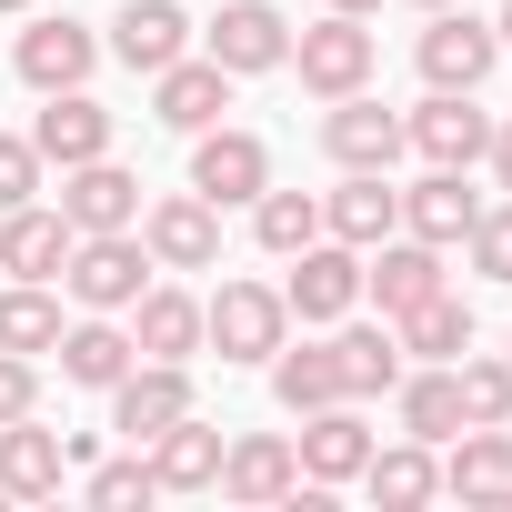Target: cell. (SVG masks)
I'll use <instances>...</instances> for the list:
<instances>
[{
  "label": "cell",
  "mask_w": 512,
  "mask_h": 512,
  "mask_svg": "<svg viewBox=\"0 0 512 512\" xmlns=\"http://www.w3.org/2000/svg\"><path fill=\"white\" fill-rule=\"evenodd\" d=\"M61 282H71L81 312H131V302L151 292V251H141L131 231H81L71 262H61Z\"/></svg>",
  "instance_id": "obj_1"
},
{
  "label": "cell",
  "mask_w": 512,
  "mask_h": 512,
  "mask_svg": "<svg viewBox=\"0 0 512 512\" xmlns=\"http://www.w3.org/2000/svg\"><path fill=\"white\" fill-rule=\"evenodd\" d=\"M282 332H292V302L272 282H221L201 302V342H221V362H272Z\"/></svg>",
  "instance_id": "obj_2"
},
{
  "label": "cell",
  "mask_w": 512,
  "mask_h": 512,
  "mask_svg": "<svg viewBox=\"0 0 512 512\" xmlns=\"http://www.w3.org/2000/svg\"><path fill=\"white\" fill-rule=\"evenodd\" d=\"M191 191H201L211 211L262 201V191H272V151L251 141V131H231V121H211V131H191Z\"/></svg>",
  "instance_id": "obj_3"
},
{
  "label": "cell",
  "mask_w": 512,
  "mask_h": 512,
  "mask_svg": "<svg viewBox=\"0 0 512 512\" xmlns=\"http://www.w3.org/2000/svg\"><path fill=\"white\" fill-rule=\"evenodd\" d=\"M292 61H302V91H322V101H342V91H362V81H372V61H382V41L362 31V11H332V21H312V31L292 41Z\"/></svg>",
  "instance_id": "obj_4"
},
{
  "label": "cell",
  "mask_w": 512,
  "mask_h": 512,
  "mask_svg": "<svg viewBox=\"0 0 512 512\" xmlns=\"http://www.w3.org/2000/svg\"><path fill=\"white\" fill-rule=\"evenodd\" d=\"M282 302H292V322H352V302H362V251H352V241H302Z\"/></svg>",
  "instance_id": "obj_5"
},
{
  "label": "cell",
  "mask_w": 512,
  "mask_h": 512,
  "mask_svg": "<svg viewBox=\"0 0 512 512\" xmlns=\"http://www.w3.org/2000/svg\"><path fill=\"white\" fill-rule=\"evenodd\" d=\"M141 251H151L161 272H211L221 262V211L201 191H171V201L141 211Z\"/></svg>",
  "instance_id": "obj_6"
},
{
  "label": "cell",
  "mask_w": 512,
  "mask_h": 512,
  "mask_svg": "<svg viewBox=\"0 0 512 512\" xmlns=\"http://www.w3.org/2000/svg\"><path fill=\"white\" fill-rule=\"evenodd\" d=\"M181 412H191V372H181V362H131V372L111 382V432H121L131 452H141L151 432H171Z\"/></svg>",
  "instance_id": "obj_7"
},
{
  "label": "cell",
  "mask_w": 512,
  "mask_h": 512,
  "mask_svg": "<svg viewBox=\"0 0 512 512\" xmlns=\"http://www.w3.org/2000/svg\"><path fill=\"white\" fill-rule=\"evenodd\" d=\"M492 61H502L492 21H472V11H432V31H422V81H432V91H482Z\"/></svg>",
  "instance_id": "obj_8"
},
{
  "label": "cell",
  "mask_w": 512,
  "mask_h": 512,
  "mask_svg": "<svg viewBox=\"0 0 512 512\" xmlns=\"http://www.w3.org/2000/svg\"><path fill=\"white\" fill-rule=\"evenodd\" d=\"M402 141H412L432 171H472V161L492 151V121L472 111V91H432V101L402 121Z\"/></svg>",
  "instance_id": "obj_9"
},
{
  "label": "cell",
  "mask_w": 512,
  "mask_h": 512,
  "mask_svg": "<svg viewBox=\"0 0 512 512\" xmlns=\"http://www.w3.org/2000/svg\"><path fill=\"white\" fill-rule=\"evenodd\" d=\"M61 221H71V231H131V221H141V181H131L111 151H101V161H71V171H61Z\"/></svg>",
  "instance_id": "obj_10"
},
{
  "label": "cell",
  "mask_w": 512,
  "mask_h": 512,
  "mask_svg": "<svg viewBox=\"0 0 512 512\" xmlns=\"http://www.w3.org/2000/svg\"><path fill=\"white\" fill-rule=\"evenodd\" d=\"M211 41V61L241 81V71H282L292 61V31H282V11H272V0H231V11L201 31Z\"/></svg>",
  "instance_id": "obj_11"
},
{
  "label": "cell",
  "mask_w": 512,
  "mask_h": 512,
  "mask_svg": "<svg viewBox=\"0 0 512 512\" xmlns=\"http://www.w3.org/2000/svg\"><path fill=\"white\" fill-rule=\"evenodd\" d=\"M151 111H161V131H211V121L231 111V71H221L211 51H201V61L181 51L171 71H151Z\"/></svg>",
  "instance_id": "obj_12"
},
{
  "label": "cell",
  "mask_w": 512,
  "mask_h": 512,
  "mask_svg": "<svg viewBox=\"0 0 512 512\" xmlns=\"http://www.w3.org/2000/svg\"><path fill=\"white\" fill-rule=\"evenodd\" d=\"M442 492L472 502V512H512V432H502V422H472L462 452L442 462Z\"/></svg>",
  "instance_id": "obj_13"
},
{
  "label": "cell",
  "mask_w": 512,
  "mask_h": 512,
  "mask_svg": "<svg viewBox=\"0 0 512 512\" xmlns=\"http://www.w3.org/2000/svg\"><path fill=\"white\" fill-rule=\"evenodd\" d=\"M91 61H101V41H91L81 21H31V31H21V51H11V71H21L31 91H81V81H91Z\"/></svg>",
  "instance_id": "obj_14"
},
{
  "label": "cell",
  "mask_w": 512,
  "mask_h": 512,
  "mask_svg": "<svg viewBox=\"0 0 512 512\" xmlns=\"http://www.w3.org/2000/svg\"><path fill=\"white\" fill-rule=\"evenodd\" d=\"M322 151H332L342 171H392V161H402V121H392L382 101L342 91V101H332V121H322Z\"/></svg>",
  "instance_id": "obj_15"
},
{
  "label": "cell",
  "mask_w": 512,
  "mask_h": 512,
  "mask_svg": "<svg viewBox=\"0 0 512 512\" xmlns=\"http://www.w3.org/2000/svg\"><path fill=\"white\" fill-rule=\"evenodd\" d=\"M322 492L332 482H362V462H372V432H362V412L352 402H322V412H302V452H292Z\"/></svg>",
  "instance_id": "obj_16"
},
{
  "label": "cell",
  "mask_w": 512,
  "mask_h": 512,
  "mask_svg": "<svg viewBox=\"0 0 512 512\" xmlns=\"http://www.w3.org/2000/svg\"><path fill=\"white\" fill-rule=\"evenodd\" d=\"M61 472H71V442H61V432H41L31 412L0 422V492H11V502H51Z\"/></svg>",
  "instance_id": "obj_17"
},
{
  "label": "cell",
  "mask_w": 512,
  "mask_h": 512,
  "mask_svg": "<svg viewBox=\"0 0 512 512\" xmlns=\"http://www.w3.org/2000/svg\"><path fill=\"white\" fill-rule=\"evenodd\" d=\"M442 282H452V272H442V251H432V241H372V262H362V292L382 302V322L412 312V302L442 292Z\"/></svg>",
  "instance_id": "obj_18"
},
{
  "label": "cell",
  "mask_w": 512,
  "mask_h": 512,
  "mask_svg": "<svg viewBox=\"0 0 512 512\" xmlns=\"http://www.w3.org/2000/svg\"><path fill=\"white\" fill-rule=\"evenodd\" d=\"M292 482H302V462H292L282 432H241V442H221V492H231V502H292Z\"/></svg>",
  "instance_id": "obj_19"
},
{
  "label": "cell",
  "mask_w": 512,
  "mask_h": 512,
  "mask_svg": "<svg viewBox=\"0 0 512 512\" xmlns=\"http://www.w3.org/2000/svg\"><path fill=\"white\" fill-rule=\"evenodd\" d=\"M71 221L61 211H41V201H21V211H0V272H21V282H51L61 262H71Z\"/></svg>",
  "instance_id": "obj_20"
},
{
  "label": "cell",
  "mask_w": 512,
  "mask_h": 512,
  "mask_svg": "<svg viewBox=\"0 0 512 512\" xmlns=\"http://www.w3.org/2000/svg\"><path fill=\"white\" fill-rule=\"evenodd\" d=\"M31 151L61 161V171H71V161H101V151H111V111H101L91 91H51V111L31 121Z\"/></svg>",
  "instance_id": "obj_21"
},
{
  "label": "cell",
  "mask_w": 512,
  "mask_h": 512,
  "mask_svg": "<svg viewBox=\"0 0 512 512\" xmlns=\"http://www.w3.org/2000/svg\"><path fill=\"white\" fill-rule=\"evenodd\" d=\"M322 231H332V241H352V251H372V241H392V231H402V191H392L382 171H352V181L322 201Z\"/></svg>",
  "instance_id": "obj_22"
},
{
  "label": "cell",
  "mask_w": 512,
  "mask_h": 512,
  "mask_svg": "<svg viewBox=\"0 0 512 512\" xmlns=\"http://www.w3.org/2000/svg\"><path fill=\"white\" fill-rule=\"evenodd\" d=\"M472 221H482V191H462V171H432V181H412V191H402V231H412V241H432V251L472 241Z\"/></svg>",
  "instance_id": "obj_23"
},
{
  "label": "cell",
  "mask_w": 512,
  "mask_h": 512,
  "mask_svg": "<svg viewBox=\"0 0 512 512\" xmlns=\"http://www.w3.org/2000/svg\"><path fill=\"white\" fill-rule=\"evenodd\" d=\"M392 342H402L412 362H462V352H472V302L442 282V292H422L412 312H392Z\"/></svg>",
  "instance_id": "obj_24"
},
{
  "label": "cell",
  "mask_w": 512,
  "mask_h": 512,
  "mask_svg": "<svg viewBox=\"0 0 512 512\" xmlns=\"http://www.w3.org/2000/svg\"><path fill=\"white\" fill-rule=\"evenodd\" d=\"M111 51H121L131 71H171V61L191 51V11H181V0H131V11L111 21Z\"/></svg>",
  "instance_id": "obj_25"
},
{
  "label": "cell",
  "mask_w": 512,
  "mask_h": 512,
  "mask_svg": "<svg viewBox=\"0 0 512 512\" xmlns=\"http://www.w3.org/2000/svg\"><path fill=\"white\" fill-rule=\"evenodd\" d=\"M151 482L161 492H211L221 482V432L201 412H181L171 432H151Z\"/></svg>",
  "instance_id": "obj_26"
},
{
  "label": "cell",
  "mask_w": 512,
  "mask_h": 512,
  "mask_svg": "<svg viewBox=\"0 0 512 512\" xmlns=\"http://www.w3.org/2000/svg\"><path fill=\"white\" fill-rule=\"evenodd\" d=\"M131 352L141 362H191L201 352V302L191 292H141L131 302Z\"/></svg>",
  "instance_id": "obj_27"
},
{
  "label": "cell",
  "mask_w": 512,
  "mask_h": 512,
  "mask_svg": "<svg viewBox=\"0 0 512 512\" xmlns=\"http://www.w3.org/2000/svg\"><path fill=\"white\" fill-rule=\"evenodd\" d=\"M332 362H342V402H372V392L402 382V342H392V322H352V332H332Z\"/></svg>",
  "instance_id": "obj_28"
},
{
  "label": "cell",
  "mask_w": 512,
  "mask_h": 512,
  "mask_svg": "<svg viewBox=\"0 0 512 512\" xmlns=\"http://www.w3.org/2000/svg\"><path fill=\"white\" fill-rule=\"evenodd\" d=\"M131 362H141V352H131V332H121V322H81V332H61V372H71L81 392H111Z\"/></svg>",
  "instance_id": "obj_29"
},
{
  "label": "cell",
  "mask_w": 512,
  "mask_h": 512,
  "mask_svg": "<svg viewBox=\"0 0 512 512\" xmlns=\"http://www.w3.org/2000/svg\"><path fill=\"white\" fill-rule=\"evenodd\" d=\"M392 392H402V432H412V442H452V432H462V392H452V362H432V372H402Z\"/></svg>",
  "instance_id": "obj_30"
},
{
  "label": "cell",
  "mask_w": 512,
  "mask_h": 512,
  "mask_svg": "<svg viewBox=\"0 0 512 512\" xmlns=\"http://www.w3.org/2000/svg\"><path fill=\"white\" fill-rule=\"evenodd\" d=\"M362 482H372V502L412 512V502H432V492H442V462H432V442H392V452H372V462H362Z\"/></svg>",
  "instance_id": "obj_31"
},
{
  "label": "cell",
  "mask_w": 512,
  "mask_h": 512,
  "mask_svg": "<svg viewBox=\"0 0 512 512\" xmlns=\"http://www.w3.org/2000/svg\"><path fill=\"white\" fill-rule=\"evenodd\" d=\"M272 392H282V412H322V402H342V362H332V342H312V352H272Z\"/></svg>",
  "instance_id": "obj_32"
},
{
  "label": "cell",
  "mask_w": 512,
  "mask_h": 512,
  "mask_svg": "<svg viewBox=\"0 0 512 512\" xmlns=\"http://www.w3.org/2000/svg\"><path fill=\"white\" fill-rule=\"evenodd\" d=\"M251 241H262L272 262H292L302 241H322V201L312 191H262V201H251Z\"/></svg>",
  "instance_id": "obj_33"
},
{
  "label": "cell",
  "mask_w": 512,
  "mask_h": 512,
  "mask_svg": "<svg viewBox=\"0 0 512 512\" xmlns=\"http://www.w3.org/2000/svg\"><path fill=\"white\" fill-rule=\"evenodd\" d=\"M0 352H61V302L41 282H11L0 292Z\"/></svg>",
  "instance_id": "obj_34"
},
{
  "label": "cell",
  "mask_w": 512,
  "mask_h": 512,
  "mask_svg": "<svg viewBox=\"0 0 512 512\" xmlns=\"http://www.w3.org/2000/svg\"><path fill=\"white\" fill-rule=\"evenodd\" d=\"M462 422H512V362H452Z\"/></svg>",
  "instance_id": "obj_35"
},
{
  "label": "cell",
  "mask_w": 512,
  "mask_h": 512,
  "mask_svg": "<svg viewBox=\"0 0 512 512\" xmlns=\"http://www.w3.org/2000/svg\"><path fill=\"white\" fill-rule=\"evenodd\" d=\"M81 492H91V502H101V512H131V502H151V492H161V482H151V462H141V452H131V462H101V472H91V482H81Z\"/></svg>",
  "instance_id": "obj_36"
},
{
  "label": "cell",
  "mask_w": 512,
  "mask_h": 512,
  "mask_svg": "<svg viewBox=\"0 0 512 512\" xmlns=\"http://www.w3.org/2000/svg\"><path fill=\"white\" fill-rule=\"evenodd\" d=\"M472 272H482V282H512V201L472 221Z\"/></svg>",
  "instance_id": "obj_37"
},
{
  "label": "cell",
  "mask_w": 512,
  "mask_h": 512,
  "mask_svg": "<svg viewBox=\"0 0 512 512\" xmlns=\"http://www.w3.org/2000/svg\"><path fill=\"white\" fill-rule=\"evenodd\" d=\"M41 191V151L31 141H11V131H0V211H21Z\"/></svg>",
  "instance_id": "obj_38"
},
{
  "label": "cell",
  "mask_w": 512,
  "mask_h": 512,
  "mask_svg": "<svg viewBox=\"0 0 512 512\" xmlns=\"http://www.w3.org/2000/svg\"><path fill=\"white\" fill-rule=\"evenodd\" d=\"M31 392H41V382H31V352H0V422H21Z\"/></svg>",
  "instance_id": "obj_39"
},
{
  "label": "cell",
  "mask_w": 512,
  "mask_h": 512,
  "mask_svg": "<svg viewBox=\"0 0 512 512\" xmlns=\"http://www.w3.org/2000/svg\"><path fill=\"white\" fill-rule=\"evenodd\" d=\"M482 161H492V171H502V191H512V121L492 131V151H482Z\"/></svg>",
  "instance_id": "obj_40"
},
{
  "label": "cell",
  "mask_w": 512,
  "mask_h": 512,
  "mask_svg": "<svg viewBox=\"0 0 512 512\" xmlns=\"http://www.w3.org/2000/svg\"><path fill=\"white\" fill-rule=\"evenodd\" d=\"M492 41H502V51H512V0H502V21H492Z\"/></svg>",
  "instance_id": "obj_41"
},
{
  "label": "cell",
  "mask_w": 512,
  "mask_h": 512,
  "mask_svg": "<svg viewBox=\"0 0 512 512\" xmlns=\"http://www.w3.org/2000/svg\"><path fill=\"white\" fill-rule=\"evenodd\" d=\"M322 11H382V0H322Z\"/></svg>",
  "instance_id": "obj_42"
},
{
  "label": "cell",
  "mask_w": 512,
  "mask_h": 512,
  "mask_svg": "<svg viewBox=\"0 0 512 512\" xmlns=\"http://www.w3.org/2000/svg\"><path fill=\"white\" fill-rule=\"evenodd\" d=\"M412 11H452V0H412Z\"/></svg>",
  "instance_id": "obj_43"
},
{
  "label": "cell",
  "mask_w": 512,
  "mask_h": 512,
  "mask_svg": "<svg viewBox=\"0 0 512 512\" xmlns=\"http://www.w3.org/2000/svg\"><path fill=\"white\" fill-rule=\"evenodd\" d=\"M0 11H31V0H0Z\"/></svg>",
  "instance_id": "obj_44"
}]
</instances>
